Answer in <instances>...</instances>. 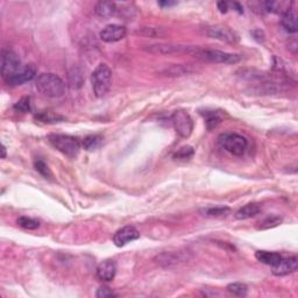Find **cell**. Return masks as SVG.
Here are the masks:
<instances>
[{"label": "cell", "instance_id": "cell-1", "mask_svg": "<svg viewBox=\"0 0 298 298\" xmlns=\"http://www.w3.org/2000/svg\"><path fill=\"white\" fill-rule=\"evenodd\" d=\"M35 87L40 93L48 98L62 97L66 91V84L63 79L51 72L39 75L36 78Z\"/></svg>", "mask_w": 298, "mask_h": 298}, {"label": "cell", "instance_id": "cell-2", "mask_svg": "<svg viewBox=\"0 0 298 298\" xmlns=\"http://www.w3.org/2000/svg\"><path fill=\"white\" fill-rule=\"evenodd\" d=\"M190 56H193L203 62L210 63H224V64H235L242 60L241 55L229 54L226 51L216 50V49H202L193 46Z\"/></svg>", "mask_w": 298, "mask_h": 298}, {"label": "cell", "instance_id": "cell-16", "mask_svg": "<svg viewBox=\"0 0 298 298\" xmlns=\"http://www.w3.org/2000/svg\"><path fill=\"white\" fill-rule=\"evenodd\" d=\"M260 211H261V207L259 204L251 203V204H247V205H245V206L239 208V210L235 212L234 217H235V219H238V220H247L255 216H257V214L260 213Z\"/></svg>", "mask_w": 298, "mask_h": 298}, {"label": "cell", "instance_id": "cell-20", "mask_svg": "<svg viewBox=\"0 0 298 298\" xmlns=\"http://www.w3.org/2000/svg\"><path fill=\"white\" fill-rule=\"evenodd\" d=\"M201 213L204 217H208V218H223L229 216V214L231 213V208L227 206L205 207L202 208Z\"/></svg>", "mask_w": 298, "mask_h": 298}, {"label": "cell", "instance_id": "cell-3", "mask_svg": "<svg viewBox=\"0 0 298 298\" xmlns=\"http://www.w3.org/2000/svg\"><path fill=\"white\" fill-rule=\"evenodd\" d=\"M92 88H93L94 96L100 98L104 97L110 91L112 85V71L106 64L101 63L97 66L91 76Z\"/></svg>", "mask_w": 298, "mask_h": 298}, {"label": "cell", "instance_id": "cell-8", "mask_svg": "<svg viewBox=\"0 0 298 298\" xmlns=\"http://www.w3.org/2000/svg\"><path fill=\"white\" fill-rule=\"evenodd\" d=\"M193 46H182L174 44H155L147 46L144 50L156 55H174V54H191Z\"/></svg>", "mask_w": 298, "mask_h": 298}, {"label": "cell", "instance_id": "cell-29", "mask_svg": "<svg viewBox=\"0 0 298 298\" xmlns=\"http://www.w3.org/2000/svg\"><path fill=\"white\" fill-rule=\"evenodd\" d=\"M14 110L18 112L27 113L30 111V98L29 97H23L18 101L14 105Z\"/></svg>", "mask_w": 298, "mask_h": 298}, {"label": "cell", "instance_id": "cell-7", "mask_svg": "<svg viewBox=\"0 0 298 298\" xmlns=\"http://www.w3.org/2000/svg\"><path fill=\"white\" fill-rule=\"evenodd\" d=\"M23 69L21 61L18 54L12 50L1 51V76L4 81L8 79Z\"/></svg>", "mask_w": 298, "mask_h": 298}, {"label": "cell", "instance_id": "cell-31", "mask_svg": "<svg viewBox=\"0 0 298 298\" xmlns=\"http://www.w3.org/2000/svg\"><path fill=\"white\" fill-rule=\"evenodd\" d=\"M96 296L98 298H109V297H116V296H118V295H116L115 293H113V291L111 290V289H109V288L101 287V288H99L97 290Z\"/></svg>", "mask_w": 298, "mask_h": 298}, {"label": "cell", "instance_id": "cell-35", "mask_svg": "<svg viewBox=\"0 0 298 298\" xmlns=\"http://www.w3.org/2000/svg\"><path fill=\"white\" fill-rule=\"evenodd\" d=\"M229 5H232L233 7L235 8V11L238 12V13H240V14L244 13V10H242V7L240 6V4H238V2H233V4H229Z\"/></svg>", "mask_w": 298, "mask_h": 298}, {"label": "cell", "instance_id": "cell-28", "mask_svg": "<svg viewBox=\"0 0 298 298\" xmlns=\"http://www.w3.org/2000/svg\"><path fill=\"white\" fill-rule=\"evenodd\" d=\"M36 119H39V120L42 122H48V124H50V122H58L61 120H64L63 116L51 115V113H49V112L40 113L39 115H36Z\"/></svg>", "mask_w": 298, "mask_h": 298}, {"label": "cell", "instance_id": "cell-33", "mask_svg": "<svg viewBox=\"0 0 298 298\" xmlns=\"http://www.w3.org/2000/svg\"><path fill=\"white\" fill-rule=\"evenodd\" d=\"M217 6H218V10L220 11V13H227V11H229V4L226 1H219L217 4Z\"/></svg>", "mask_w": 298, "mask_h": 298}, {"label": "cell", "instance_id": "cell-32", "mask_svg": "<svg viewBox=\"0 0 298 298\" xmlns=\"http://www.w3.org/2000/svg\"><path fill=\"white\" fill-rule=\"evenodd\" d=\"M143 30H146V33L142 34L147 36H150V38H159V36L164 35V33H160V30L156 28H143Z\"/></svg>", "mask_w": 298, "mask_h": 298}, {"label": "cell", "instance_id": "cell-14", "mask_svg": "<svg viewBox=\"0 0 298 298\" xmlns=\"http://www.w3.org/2000/svg\"><path fill=\"white\" fill-rule=\"evenodd\" d=\"M97 277L103 282H110L115 277L116 274V265L115 261L105 260L100 262L96 270Z\"/></svg>", "mask_w": 298, "mask_h": 298}, {"label": "cell", "instance_id": "cell-19", "mask_svg": "<svg viewBox=\"0 0 298 298\" xmlns=\"http://www.w3.org/2000/svg\"><path fill=\"white\" fill-rule=\"evenodd\" d=\"M281 23H282V26H283V28L287 30L288 33H296L297 32L298 26H297L296 14H295L291 10L285 12L284 14H282Z\"/></svg>", "mask_w": 298, "mask_h": 298}, {"label": "cell", "instance_id": "cell-21", "mask_svg": "<svg viewBox=\"0 0 298 298\" xmlns=\"http://www.w3.org/2000/svg\"><path fill=\"white\" fill-rule=\"evenodd\" d=\"M101 142H103V137H101V135L92 134L89 135V137H87L84 140H83L82 146L85 150L91 152V150L97 149L101 144Z\"/></svg>", "mask_w": 298, "mask_h": 298}, {"label": "cell", "instance_id": "cell-13", "mask_svg": "<svg viewBox=\"0 0 298 298\" xmlns=\"http://www.w3.org/2000/svg\"><path fill=\"white\" fill-rule=\"evenodd\" d=\"M297 257L296 256H290V257H283L277 265L272 267L273 268V274L276 276H285L291 274V273L296 272L297 270Z\"/></svg>", "mask_w": 298, "mask_h": 298}, {"label": "cell", "instance_id": "cell-4", "mask_svg": "<svg viewBox=\"0 0 298 298\" xmlns=\"http://www.w3.org/2000/svg\"><path fill=\"white\" fill-rule=\"evenodd\" d=\"M49 142L55 149L69 158H76L81 150V142L77 138L64 134H50L48 137Z\"/></svg>", "mask_w": 298, "mask_h": 298}, {"label": "cell", "instance_id": "cell-10", "mask_svg": "<svg viewBox=\"0 0 298 298\" xmlns=\"http://www.w3.org/2000/svg\"><path fill=\"white\" fill-rule=\"evenodd\" d=\"M36 71H38V69H36L35 64L30 63L27 64V66L23 67V69L20 70L19 72L15 73L14 76H12L8 79H6V83H7L10 87H18V85L23 84V83L30 82L32 79L35 78L36 76Z\"/></svg>", "mask_w": 298, "mask_h": 298}, {"label": "cell", "instance_id": "cell-36", "mask_svg": "<svg viewBox=\"0 0 298 298\" xmlns=\"http://www.w3.org/2000/svg\"><path fill=\"white\" fill-rule=\"evenodd\" d=\"M1 152H2L1 158L2 159H6V147L4 146V144H2V147H1Z\"/></svg>", "mask_w": 298, "mask_h": 298}, {"label": "cell", "instance_id": "cell-6", "mask_svg": "<svg viewBox=\"0 0 298 298\" xmlns=\"http://www.w3.org/2000/svg\"><path fill=\"white\" fill-rule=\"evenodd\" d=\"M171 122L176 131V133L180 135L181 138H189L192 134L193 131V121L191 116L186 111L178 110L171 115Z\"/></svg>", "mask_w": 298, "mask_h": 298}, {"label": "cell", "instance_id": "cell-24", "mask_svg": "<svg viewBox=\"0 0 298 298\" xmlns=\"http://www.w3.org/2000/svg\"><path fill=\"white\" fill-rule=\"evenodd\" d=\"M221 121H223V119H221V116L217 112L205 113V125H206L208 131L217 128L221 124Z\"/></svg>", "mask_w": 298, "mask_h": 298}, {"label": "cell", "instance_id": "cell-26", "mask_svg": "<svg viewBox=\"0 0 298 298\" xmlns=\"http://www.w3.org/2000/svg\"><path fill=\"white\" fill-rule=\"evenodd\" d=\"M191 72V70L189 69L188 66H182V64H176V66H173L169 69L164 70L165 76H184L188 75V73Z\"/></svg>", "mask_w": 298, "mask_h": 298}, {"label": "cell", "instance_id": "cell-12", "mask_svg": "<svg viewBox=\"0 0 298 298\" xmlns=\"http://www.w3.org/2000/svg\"><path fill=\"white\" fill-rule=\"evenodd\" d=\"M140 238V232L134 226H125L118 229L113 235V242L116 247H124L130 242L138 240Z\"/></svg>", "mask_w": 298, "mask_h": 298}, {"label": "cell", "instance_id": "cell-15", "mask_svg": "<svg viewBox=\"0 0 298 298\" xmlns=\"http://www.w3.org/2000/svg\"><path fill=\"white\" fill-rule=\"evenodd\" d=\"M184 260H185V256H184L183 253H181V252H178V253H176V252H175V253L165 252V253L158 255L154 259V261L159 266L165 267V268L176 266L180 262H183Z\"/></svg>", "mask_w": 298, "mask_h": 298}, {"label": "cell", "instance_id": "cell-9", "mask_svg": "<svg viewBox=\"0 0 298 298\" xmlns=\"http://www.w3.org/2000/svg\"><path fill=\"white\" fill-rule=\"evenodd\" d=\"M205 35L208 36L211 39L219 40V41L226 42V44L234 45L239 41L238 35L231 30L227 28L225 26H221V24H216V26H208L204 29Z\"/></svg>", "mask_w": 298, "mask_h": 298}, {"label": "cell", "instance_id": "cell-22", "mask_svg": "<svg viewBox=\"0 0 298 298\" xmlns=\"http://www.w3.org/2000/svg\"><path fill=\"white\" fill-rule=\"evenodd\" d=\"M195 154V149L191 146H184L181 147L176 153L173 155V159L176 161H189Z\"/></svg>", "mask_w": 298, "mask_h": 298}, {"label": "cell", "instance_id": "cell-34", "mask_svg": "<svg viewBox=\"0 0 298 298\" xmlns=\"http://www.w3.org/2000/svg\"><path fill=\"white\" fill-rule=\"evenodd\" d=\"M158 4L161 6V7H171V6L177 5L176 1H159Z\"/></svg>", "mask_w": 298, "mask_h": 298}, {"label": "cell", "instance_id": "cell-25", "mask_svg": "<svg viewBox=\"0 0 298 298\" xmlns=\"http://www.w3.org/2000/svg\"><path fill=\"white\" fill-rule=\"evenodd\" d=\"M226 289L229 294L234 295V296H239V297L246 296V295H247V291H248L247 285L244 283H239V282L229 284Z\"/></svg>", "mask_w": 298, "mask_h": 298}, {"label": "cell", "instance_id": "cell-5", "mask_svg": "<svg viewBox=\"0 0 298 298\" xmlns=\"http://www.w3.org/2000/svg\"><path fill=\"white\" fill-rule=\"evenodd\" d=\"M218 143L223 149L234 156L245 154L248 147V141L238 133H223L218 137Z\"/></svg>", "mask_w": 298, "mask_h": 298}, {"label": "cell", "instance_id": "cell-30", "mask_svg": "<svg viewBox=\"0 0 298 298\" xmlns=\"http://www.w3.org/2000/svg\"><path fill=\"white\" fill-rule=\"evenodd\" d=\"M34 167H35L36 171L41 174L44 177H46V178L51 177V173H50V170H49L48 165L46 164L44 161H41V160H38V161L34 162Z\"/></svg>", "mask_w": 298, "mask_h": 298}, {"label": "cell", "instance_id": "cell-18", "mask_svg": "<svg viewBox=\"0 0 298 298\" xmlns=\"http://www.w3.org/2000/svg\"><path fill=\"white\" fill-rule=\"evenodd\" d=\"M94 11H96L98 17L103 18V19H109V18L115 15L116 12H118L115 2H111V1L97 2Z\"/></svg>", "mask_w": 298, "mask_h": 298}, {"label": "cell", "instance_id": "cell-23", "mask_svg": "<svg viewBox=\"0 0 298 298\" xmlns=\"http://www.w3.org/2000/svg\"><path fill=\"white\" fill-rule=\"evenodd\" d=\"M282 224V218L278 216H272V217H267L263 220H261L259 223V226H257V229H274V227H277L278 225Z\"/></svg>", "mask_w": 298, "mask_h": 298}, {"label": "cell", "instance_id": "cell-11", "mask_svg": "<svg viewBox=\"0 0 298 298\" xmlns=\"http://www.w3.org/2000/svg\"><path fill=\"white\" fill-rule=\"evenodd\" d=\"M126 34H127V30H126L124 26L112 23L107 24L105 28H103V30L99 33V38L103 40L104 42L113 44V42L121 41L126 36Z\"/></svg>", "mask_w": 298, "mask_h": 298}, {"label": "cell", "instance_id": "cell-17", "mask_svg": "<svg viewBox=\"0 0 298 298\" xmlns=\"http://www.w3.org/2000/svg\"><path fill=\"white\" fill-rule=\"evenodd\" d=\"M255 257H256L257 261H260L261 263H263V265L274 267L281 261L282 255L275 253V252L257 251L256 253H255Z\"/></svg>", "mask_w": 298, "mask_h": 298}, {"label": "cell", "instance_id": "cell-27", "mask_svg": "<svg viewBox=\"0 0 298 298\" xmlns=\"http://www.w3.org/2000/svg\"><path fill=\"white\" fill-rule=\"evenodd\" d=\"M18 225L24 229H39L40 223L38 220L33 219V218L20 217L19 219H18Z\"/></svg>", "mask_w": 298, "mask_h": 298}]
</instances>
